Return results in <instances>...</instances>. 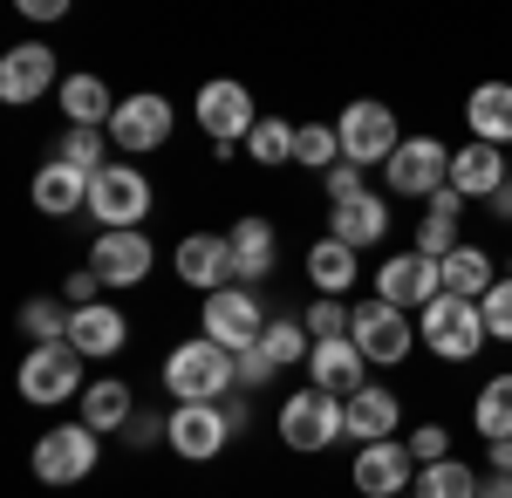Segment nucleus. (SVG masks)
<instances>
[{"mask_svg":"<svg viewBox=\"0 0 512 498\" xmlns=\"http://www.w3.org/2000/svg\"><path fill=\"white\" fill-rule=\"evenodd\" d=\"M171 123H178V110L164 103L158 89H137V96H123L117 116H110V144L130 157L158 151V144H171Z\"/></svg>","mask_w":512,"mask_h":498,"instance_id":"9b49d317","label":"nucleus"},{"mask_svg":"<svg viewBox=\"0 0 512 498\" xmlns=\"http://www.w3.org/2000/svg\"><path fill=\"white\" fill-rule=\"evenodd\" d=\"M151 178L137 171V164H110L96 185H89V219H96V232H144V219H151Z\"/></svg>","mask_w":512,"mask_h":498,"instance_id":"7ed1b4c3","label":"nucleus"},{"mask_svg":"<svg viewBox=\"0 0 512 498\" xmlns=\"http://www.w3.org/2000/svg\"><path fill=\"white\" fill-rule=\"evenodd\" d=\"M458 226H465V212H424V226H417V253L444 267V260L465 246V239H458Z\"/></svg>","mask_w":512,"mask_h":498,"instance_id":"c9c22d12","label":"nucleus"},{"mask_svg":"<svg viewBox=\"0 0 512 498\" xmlns=\"http://www.w3.org/2000/svg\"><path fill=\"white\" fill-rule=\"evenodd\" d=\"M137 417V396H130V383H117V376H96V383L82 389V423L103 437V430H117L123 437V423Z\"/></svg>","mask_w":512,"mask_h":498,"instance_id":"cd10ccee","label":"nucleus"},{"mask_svg":"<svg viewBox=\"0 0 512 498\" xmlns=\"http://www.w3.org/2000/svg\"><path fill=\"white\" fill-rule=\"evenodd\" d=\"M410 498H478V471H472V464H458V458L424 464L417 485H410Z\"/></svg>","mask_w":512,"mask_h":498,"instance_id":"2f4dec72","label":"nucleus"},{"mask_svg":"<svg viewBox=\"0 0 512 498\" xmlns=\"http://www.w3.org/2000/svg\"><path fill=\"white\" fill-rule=\"evenodd\" d=\"M103 464V437L89 430V423H55V430H41L35 437V478L41 485H82L89 471Z\"/></svg>","mask_w":512,"mask_h":498,"instance_id":"20e7f679","label":"nucleus"},{"mask_svg":"<svg viewBox=\"0 0 512 498\" xmlns=\"http://www.w3.org/2000/svg\"><path fill=\"white\" fill-rule=\"evenodd\" d=\"M383 178H390L396 198H424V205H431V198L451 185V151H444L437 137H403L396 157L383 164Z\"/></svg>","mask_w":512,"mask_h":498,"instance_id":"0eeeda50","label":"nucleus"},{"mask_svg":"<svg viewBox=\"0 0 512 498\" xmlns=\"http://www.w3.org/2000/svg\"><path fill=\"white\" fill-rule=\"evenodd\" d=\"M328 239H342L355 253L383 246L390 239V198H349V205H328Z\"/></svg>","mask_w":512,"mask_h":498,"instance_id":"4be33fe9","label":"nucleus"},{"mask_svg":"<svg viewBox=\"0 0 512 498\" xmlns=\"http://www.w3.org/2000/svg\"><path fill=\"white\" fill-rule=\"evenodd\" d=\"M349 198H369V178H362V164L342 157V164L328 171V205H349Z\"/></svg>","mask_w":512,"mask_h":498,"instance_id":"79ce46f5","label":"nucleus"},{"mask_svg":"<svg viewBox=\"0 0 512 498\" xmlns=\"http://www.w3.org/2000/svg\"><path fill=\"white\" fill-rule=\"evenodd\" d=\"M294 164H308V171H335L342 164V137L328 130V123H301V137H294Z\"/></svg>","mask_w":512,"mask_h":498,"instance_id":"4c0bfd02","label":"nucleus"},{"mask_svg":"<svg viewBox=\"0 0 512 498\" xmlns=\"http://www.w3.org/2000/svg\"><path fill=\"white\" fill-rule=\"evenodd\" d=\"M485 212H492V219H506V226H512V185H499V192L485 198Z\"/></svg>","mask_w":512,"mask_h":498,"instance_id":"09e8293b","label":"nucleus"},{"mask_svg":"<svg viewBox=\"0 0 512 498\" xmlns=\"http://www.w3.org/2000/svg\"><path fill=\"white\" fill-rule=\"evenodd\" d=\"M472 430L485 437V444H512V369H506V376H492V383L478 389Z\"/></svg>","mask_w":512,"mask_h":498,"instance_id":"7c9ffc66","label":"nucleus"},{"mask_svg":"<svg viewBox=\"0 0 512 498\" xmlns=\"http://www.w3.org/2000/svg\"><path fill=\"white\" fill-rule=\"evenodd\" d=\"M335 437H349V403L342 396H328V389H294L287 403H280V444L287 451H328Z\"/></svg>","mask_w":512,"mask_h":498,"instance_id":"f03ea898","label":"nucleus"},{"mask_svg":"<svg viewBox=\"0 0 512 498\" xmlns=\"http://www.w3.org/2000/svg\"><path fill=\"white\" fill-rule=\"evenodd\" d=\"M396 423H403V403H396L390 389L369 383L362 396H349V437H355V451H362V444H390Z\"/></svg>","mask_w":512,"mask_h":498,"instance_id":"a878e982","label":"nucleus"},{"mask_svg":"<svg viewBox=\"0 0 512 498\" xmlns=\"http://www.w3.org/2000/svg\"><path fill=\"white\" fill-rule=\"evenodd\" d=\"M260 335H267V314L246 287L205 294V342H219L226 355H246V348H260Z\"/></svg>","mask_w":512,"mask_h":498,"instance_id":"9d476101","label":"nucleus"},{"mask_svg":"<svg viewBox=\"0 0 512 498\" xmlns=\"http://www.w3.org/2000/svg\"><path fill=\"white\" fill-rule=\"evenodd\" d=\"M478 498H512V478L506 471H485V478H478Z\"/></svg>","mask_w":512,"mask_h":498,"instance_id":"de8ad7c7","label":"nucleus"},{"mask_svg":"<svg viewBox=\"0 0 512 498\" xmlns=\"http://www.w3.org/2000/svg\"><path fill=\"white\" fill-rule=\"evenodd\" d=\"M62 69H55V48L48 41H14L7 55H0V103H41L48 89H62Z\"/></svg>","mask_w":512,"mask_h":498,"instance_id":"f8f14e48","label":"nucleus"},{"mask_svg":"<svg viewBox=\"0 0 512 498\" xmlns=\"http://www.w3.org/2000/svg\"><path fill=\"white\" fill-rule=\"evenodd\" d=\"M226 239H233V280H267L274 273V226L267 219H239Z\"/></svg>","mask_w":512,"mask_h":498,"instance_id":"c756f323","label":"nucleus"},{"mask_svg":"<svg viewBox=\"0 0 512 498\" xmlns=\"http://www.w3.org/2000/svg\"><path fill=\"white\" fill-rule=\"evenodd\" d=\"M151 232H96V246H89V267L103 287H137V280H151Z\"/></svg>","mask_w":512,"mask_h":498,"instance_id":"a211bd4d","label":"nucleus"},{"mask_svg":"<svg viewBox=\"0 0 512 498\" xmlns=\"http://www.w3.org/2000/svg\"><path fill=\"white\" fill-rule=\"evenodd\" d=\"M349 342L369 355V369H390V362H403V355L417 348V328H410V314H403V307L369 301V307H355Z\"/></svg>","mask_w":512,"mask_h":498,"instance_id":"ddd939ff","label":"nucleus"},{"mask_svg":"<svg viewBox=\"0 0 512 498\" xmlns=\"http://www.w3.org/2000/svg\"><path fill=\"white\" fill-rule=\"evenodd\" d=\"M158 437H171V417H130L123 423V444H130V451H151Z\"/></svg>","mask_w":512,"mask_h":498,"instance_id":"37998d69","label":"nucleus"},{"mask_svg":"<svg viewBox=\"0 0 512 498\" xmlns=\"http://www.w3.org/2000/svg\"><path fill=\"white\" fill-rule=\"evenodd\" d=\"M164 389L178 403H226L239 389V355H226L219 342L192 335V342H178L164 355Z\"/></svg>","mask_w":512,"mask_h":498,"instance_id":"f257e3e1","label":"nucleus"},{"mask_svg":"<svg viewBox=\"0 0 512 498\" xmlns=\"http://www.w3.org/2000/svg\"><path fill=\"white\" fill-rule=\"evenodd\" d=\"M171 267H178L185 287L219 294V287H233V239H226V232H185L178 253H171Z\"/></svg>","mask_w":512,"mask_h":498,"instance_id":"f3484780","label":"nucleus"},{"mask_svg":"<svg viewBox=\"0 0 512 498\" xmlns=\"http://www.w3.org/2000/svg\"><path fill=\"white\" fill-rule=\"evenodd\" d=\"M294 137H301V123H287V116H260L253 137H246V157H253V164H294Z\"/></svg>","mask_w":512,"mask_h":498,"instance_id":"72a5a7b5","label":"nucleus"},{"mask_svg":"<svg viewBox=\"0 0 512 498\" xmlns=\"http://www.w3.org/2000/svg\"><path fill=\"white\" fill-rule=\"evenodd\" d=\"M130 342V321H123V307H76L69 314V348H76L82 362H110L117 348Z\"/></svg>","mask_w":512,"mask_h":498,"instance_id":"aec40b11","label":"nucleus"},{"mask_svg":"<svg viewBox=\"0 0 512 498\" xmlns=\"http://www.w3.org/2000/svg\"><path fill=\"white\" fill-rule=\"evenodd\" d=\"M437 294H444V267L437 260H424V253H396V260H383L376 267V301H390V307H431Z\"/></svg>","mask_w":512,"mask_h":498,"instance_id":"dca6fc26","label":"nucleus"},{"mask_svg":"<svg viewBox=\"0 0 512 498\" xmlns=\"http://www.w3.org/2000/svg\"><path fill=\"white\" fill-rule=\"evenodd\" d=\"M335 137H342V157H349V164H362V171H369V164H390L396 144H403L390 103H349V110H342V123H335Z\"/></svg>","mask_w":512,"mask_h":498,"instance_id":"1a4fd4ad","label":"nucleus"},{"mask_svg":"<svg viewBox=\"0 0 512 498\" xmlns=\"http://www.w3.org/2000/svg\"><path fill=\"white\" fill-rule=\"evenodd\" d=\"M89 185L96 178H82V171H69L62 157H48L35 171V205L48 212V219H69V212H89Z\"/></svg>","mask_w":512,"mask_h":498,"instance_id":"393cba45","label":"nucleus"},{"mask_svg":"<svg viewBox=\"0 0 512 498\" xmlns=\"http://www.w3.org/2000/svg\"><path fill=\"white\" fill-rule=\"evenodd\" d=\"M301 321H308V335H315V342H342V335L355 328V307H342V301H328V294H321Z\"/></svg>","mask_w":512,"mask_h":498,"instance_id":"58836bf2","label":"nucleus"},{"mask_svg":"<svg viewBox=\"0 0 512 498\" xmlns=\"http://www.w3.org/2000/svg\"><path fill=\"white\" fill-rule=\"evenodd\" d=\"M465 123H472V144L512 151V82H478L465 103Z\"/></svg>","mask_w":512,"mask_h":498,"instance_id":"5701e85b","label":"nucleus"},{"mask_svg":"<svg viewBox=\"0 0 512 498\" xmlns=\"http://www.w3.org/2000/svg\"><path fill=\"white\" fill-rule=\"evenodd\" d=\"M485 471H506L512 478V444H485Z\"/></svg>","mask_w":512,"mask_h":498,"instance_id":"8fccbe9b","label":"nucleus"},{"mask_svg":"<svg viewBox=\"0 0 512 498\" xmlns=\"http://www.w3.org/2000/svg\"><path fill=\"white\" fill-rule=\"evenodd\" d=\"M355 492L362 498H410V485H417V458H410V444H362L355 451Z\"/></svg>","mask_w":512,"mask_h":498,"instance_id":"2eb2a0df","label":"nucleus"},{"mask_svg":"<svg viewBox=\"0 0 512 498\" xmlns=\"http://www.w3.org/2000/svg\"><path fill=\"white\" fill-rule=\"evenodd\" d=\"M260 355L274 362V369H294V362H308L315 348H308V321H294V314H274L267 321V335H260Z\"/></svg>","mask_w":512,"mask_h":498,"instance_id":"473e14b6","label":"nucleus"},{"mask_svg":"<svg viewBox=\"0 0 512 498\" xmlns=\"http://www.w3.org/2000/svg\"><path fill=\"white\" fill-rule=\"evenodd\" d=\"M485 342H492V335H485V314H478V301L437 294V301L424 307V348H431L437 362H472Z\"/></svg>","mask_w":512,"mask_h":498,"instance_id":"39448f33","label":"nucleus"},{"mask_svg":"<svg viewBox=\"0 0 512 498\" xmlns=\"http://www.w3.org/2000/svg\"><path fill=\"white\" fill-rule=\"evenodd\" d=\"M171 451L185 464H212L226 444H233V423H226V403H178L171 410Z\"/></svg>","mask_w":512,"mask_h":498,"instance_id":"4468645a","label":"nucleus"},{"mask_svg":"<svg viewBox=\"0 0 512 498\" xmlns=\"http://www.w3.org/2000/svg\"><path fill=\"white\" fill-rule=\"evenodd\" d=\"M355 273H362V260H355V246H342V239H328L321 232L315 246H308V280H315L328 301H342L355 287Z\"/></svg>","mask_w":512,"mask_h":498,"instance_id":"bb28decb","label":"nucleus"},{"mask_svg":"<svg viewBox=\"0 0 512 498\" xmlns=\"http://www.w3.org/2000/svg\"><path fill=\"white\" fill-rule=\"evenodd\" d=\"M506 178H512V151H506Z\"/></svg>","mask_w":512,"mask_h":498,"instance_id":"3c124183","label":"nucleus"},{"mask_svg":"<svg viewBox=\"0 0 512 498\" xmlns=\"http://www.w3.org/2000/svg\"><path fill=\"white\" fill-rule=\"evenodd\" d=\"M274 376H280V369L260 355V348H246V355H239V389H267Z\"/></svg>","mask_w":512,"mask_h":498,"instance_id":"c03bdc74","label":"nucleus"},{"mask_svg":"<svg viewBox=\"0 0 512 498\" xmlns=\"http://www.w3.org/2000/svg\"><path fill=\"white\" fill-rule=\"evenodd\" d=\"M308 383L349 403V396L369 389V355H362L349 335H342V342H315V355H308Z\"/></svg>","mask_w":512,"mask_h":498,"instance_id":"6ab92c4d","label":"nucleus"},{"mask_svg":"<svg viewBox=\"0 0 512 498\" xmlns=\"http://www.w3.org/2000/svg\"><path fill=\"white\" fill-rule=\"evenodd\" d=\"M96 287H103V280H96V267H76L62 294H69V307H96Z\"/></svg>","mask_w":512,"mask_h":498,"instance_id":"a18cd8bd","label":"nucleus"},{"mask_svg":"<svg viewBox=\"0 0 512 498\" xmlns=\"http://www.w3.org/2000/svg\"><path fill=\"white\" fill-rule=\"evenodd\" d=\"M55 103L69 116V130H110V116H117V96L103 76H69L55 89Z\"/></svg>","mask_w":512,"mask_h":498,"instance_id":"b1692460","label":"nucleus"},{"mask_svg":"<svg viewBox=\"0 0 512 498\" xmlns=\"http://www.w3.org/2000/svg\"><path fill=\"white\" fill-rule=\"evenodd\" d=\"M69 314H76V307H62V301H28L21 307V335H28L35 348L69 342Z\"/></svg>","mask_w":512,"mask_h":498,"instance_id":"e433bc0d","label":"nucleus"},{"mask_svg":"<svg viewBox=\"0 0 512 498\" xmlns=\"http://www.w3.org/2000/svg\"><path fill=\"white\" fill-rule=\"evenodd\" d=\"M492 287H499V267H492L485 246H458V253L444 260V294H458V301H485Z\"/></svg>","mask_w":512,"mask_h":498,"instance_id":"c85d7f7f","label":"nucleus"},{"mask_svg":"<svg viewBox=\"0 0 512 498\" xmlns=\"http://www.w3.org/2000/svg\"><path fill=\"white\" fill-rule=\"evenodd\" d=\"M21 14H28V21H35V28H48V21H62V14H69V7H62V0H28V7H21Z\"/></svg>","mask_w":512,"mask_h":498,"instance_id":"49530a36","label":"nucleus"},{"mask_svg":"<svg viewBox=\"0 0 512 498\" xmlns=\"http://www.w3.org/2000/svg\"><path fill=\"white\" fill-rule=\"evenodd\" d=\"M14 389L28 396V403H69V396H82V355L69 342H48V348H28V362H21V376H14Z\"/></svg>","mask_w":512,"mask_h":498,"instance_id":"6e6552de","label":"nucleus"},{"mask_svg":"<svg viewBox=\"0 0 512 498\" xmlns=\"http://www.w3.org/2000/svg\"><path fill=\"white\" fill-rule=\"evenodd\" d=\"M478 314H485V335H492V342H512V273L478 301Z\"/></svg>","mask_w":512,"mask_h":498,"instance_id":"ea45409f","label":"nucleus"},{"mask_svg":"<svg viewBox=\"0 0 512 498\" xmlns=\"http://www.w3.org/2000/svg\"><path fill=\"white\" fill-rule=\"evenodd\" d=\"M499 185H512L499 144H458V151H451V192L465 198V205H472V198H492Z\"/></svg>","mask_w":512,"mask_h":498,"instance_id":"412c9836","label":"nucleus"},{"mask_svg":"<svg viewBox=\"0 0 512 498\" xmlns=\"http://www.w3.org/2000/svg\"><path fill=\"white\" fill-rule=\"evenodd\" d=\"M198 130H205V137H212V151H239V144H246V137H253V123H260V110H253V89H246V82H205V89H198Z\"/></svg>","mask_w":512,"mask_h":498,"instance_id":"423d86ee","label":"nucleus"},{"mask_svg":"<svg viewBox=\"0 0 512 498\" xmlns=\"http://www.w3.org/2000/svg\"><path fill=\"white\" fill-rule=\"evenodd\" d=\"M55 157H62L69 171H82V178H103V171H110V130H69Z\"/></svg>","mask_w":512,"mask_h":498,"instance_id":"f704fd0d","label":"nucleus"},{"mask_svg":"<svg viewBox=\"0 0 512 498\" xmlns=\"http://www.w3.org/2000/svg\"><path fill=\"white\" fill-rule=\"evenodd\" d=\"M403 444H410L417 471H424V464H444V458H451V430H444V423H417V430H410Z\"/></svg>","mask_w":512,"mask_h":498,"instance_id":"a19ab883","label":"nucleus"}]
</instances>
